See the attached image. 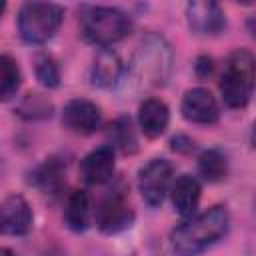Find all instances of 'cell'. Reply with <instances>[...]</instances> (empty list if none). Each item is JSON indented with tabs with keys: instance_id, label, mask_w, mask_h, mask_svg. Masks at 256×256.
I'll return each mask as SVG.
<instances>
[{
	"instance_id": "1",
	"label": "cell",
	"mask_w": 256,
	"mask_h": 256,
	"mask_svg": "<svg viewBox=\"0 0 256 256\" xmlns=\"http://www.w3.org/2000/svg\"><path fill=\"white\" fill-rule=\"evenodd\" d=\"M228 212L224 206H214L202 214H190L186 222L170 234V246L178 254H196L218 242L228 230Z\"/></svg>"
},
{
	"instance_id": "2",
	"label": "cell",
	"mask_w": 256,
	"mask_h": 256,
	"mask_svg": "<svg viewBox=\"0 0 256 256\" xmlns=\"http://www.w3.org/2000/svg\"><path fill=\"white\" fill-rule=\"evenodd\" d=\"M132 28L130 18L118 8L108 6H90L80 14V30L82 36L98 46H110L124 36H128Z\"/></svg>"
},
{
	"instance_id": "3",
	"label": "cell",
	"mask_w": 256,
	"mask_h": 256,
	"mask_svg": "<svg viewBox=\"0 0 256 256\" xmlns=\"http://www.w3.org/2000/svg\"><path fill=\"white\" fill-rule=\"evenodd\" d=\"M254 88V56L248 50H234L220 78V94L226 106L244 108Z\"/></svg>"
},
{
	"instance_id": "4",
	"label": "cell",
	"mask_w": 256,
	"mask_h": 256,
	"mask_svg": "<svg viewBox=\"0 0 256 256\" xmlns=\"http://www.w3.org/2000/svg\"><path fill=\"white\" fill-rule=\"evenodd\" d=\"M170 68L172 52L166 40L158 34L144 36L132 60V70L136 78L148 86H160L168 80Z\"/></svg>"
},
{
	"instance_id": "5",
	"label": "cell",
	"mask_w": 256,
	"mask_h": 256,
	"mask_svg": "<svg viewBox=\"0 0 256 256\" xmlns=\"http://www.w3.org/2000/svg\"><path fill=\"white\" fill-rule=\"evenodd\" d=\"M64 10L50 2H30L22 6L18 14V32L20 38L28 44L48 42L60 28Z\"/></svg>"
},
{
	"instance_id": "6",
	"label": "cell",
	"mask_w": 256,
	"mask_h": 256,
	"mask_svg": "<svg viewBox=\"0 0 256 256\" xmlns=\"http://www.w3.org/2000/svg\"><path fill=\"white\" fill-rule=\"evenodd\" d=\"M172 178V164L164 158H154L144 164L138 172V190L144 202L152 208L160 206Z\"/></svg>"
},
{
	"instance_id": "7",
	"label": "cell",
	"mask_w": 256,
	"mask_h": 256,
	"mask_svg": "<svg viewBox=\"0 0 256 256\" xmlns=\"http://www.w3.org/2000/svg\"><path fill=\"white\" fill-rule=\"evenodd\" d=\"M134 220V212L122 192H110L96 208V224L104 234L126 230Z\"/></svg>"
},
{
	"instance_id": "8",
	"label": "cell",
	"mask_w": 256,
	"mask_h": 256,
	"mask_svg": "<svg viewBox=\"0 0 256 256\" xmlns=\"http://www.w3.org/2000/svg\"><path fill=\"white\" fill-rule=\"evenodd\" d=\"M30 228H32L30 204L20 194L6 196L0 202V234H4V236H22Z\"/></svg>"
},
{
	"instance_id": "9",
	"label": "cell",
	"mask_w": 256,
	"mask_h": 256,
	"mask_svg": "<svg viewBox=\"0 0 256 256\" xmlns=\"http://www.w3.org/2000/svg\"><path fill=\"white\" fill-rule=\"evenodd\" d=\"M62 124L76 134H92L102 124V112L94 102L76 98L64 106Z\"/></svg>"
},
{
	"instance_id": "10",
	"label": "cell",
	"mask_w": 256,
	"mask_h": 256,
	"mask_svg": "<svg viewBox=\"0 0 256 256\" xmlns=\"http://www.w3.org/2000/svg\"><path fill=\"white\" fill-rule=\"evenodd\" d=\"M188 24L198 34H216L224 28V12L218 0H188Z\"/></svg>"
},
{
	"instance_id": "11",
	"label": "cell",
	"mask_w": 256,
	"mask_h": 256,
	"mask_svg": "<svg viewBox=\"0 0 256 256\" xmlns=\"http://www.w3.org/2000/svg\"><path fill=\"white\" fill-rule=\"evenodd\" d=\"M182 116L194 124H214L220 116L216 98L206 88H192L182 98Z\"/></svg>"
},
{
	"instance_id": "12",
	"label": "cell",
	"mask_w": 256,
	"mask_h": 256,
	"mask_svg": "<svg viewBox=\"0 0 256 256\" xmlns=\"http://www.w3.org/2000/svg\"><path fill=\"white\" fill-rule=\"evenodd\" d=\"M80 174L86 184H104L114 174V148L100 146L88 152L80 162Z\"/></svg>"
},
{
	"instance_id": "13",
	"label": "cell",
	"mask_w": 256,
	"mask_h": 256,
	"mask_svg": "<svg viewBox=\"0 0 256 256\" xmlns=\"http://www.w3.org/2000/svg\"><path fill=\"white\" fill-rule=\"evenodd\" d=\"M168 122H170V112L162 100L148 98L140 104L138 124L148 138H158L160 134H164V130L168 128Z\"/></svg>"
},
{
	"instance_id": "14",
	"label": "cell",
	"mask_w": 256,
	"mask_h": 256,
	"mask_svg": "<svg viewBox=\"0 0 256 256\" xmlns=\"http://www.w3.org/2000/svg\"><path fill=\"white\" fill-rule=\"evenodd\" d=\"M200 192H202L200 182L190 174H182L170 190L172 204H174L176 212L182 216L194 214L198 208V202H200Z\"/></svg>"
},
{
	"instance_id": "15",
	"label": "cell",
	"mask_w": 256,
	"mask_h": 256,
	"mask_svg": "<svg viewBox=\"0 0 256 256\" xmlns=\"http://www.w3.org/2000/svg\"><path fill=\"white\" fill-rule=\"evenodd\" d=\"M122 72H124V66H122V60L118 58V54H114L110 50H102L92 64L90 82L98 88H110L120 80Z\"/></svg>"
},
{
	"instance_id": "16",
	"label": "cell",
	"mask_w": 256,
	"mask_h": 256,
	"mask_svg": "<svg viewBox=\"0 0 256 256\" xmlns=\"http://www.w3.org/2000/svg\"><path fill=\"white\" fill-rule=\"evenodd\" d=\"M64 224L72 232H84L90 226V200L84 190H74L64 208Z\"/></svg>"
},
{
	"instance_id": "17",
	"label": "cell",
	"mask_w": 256,
	"mask_h": 256,
	"mask_svg": "<svg viewBox=\"0 0 256 256\" xmlns=\"http://www.w3.org/2000/svg\"><path fill=\"white\" fill-rule=\"evenodd\" d=\"M62 180H64V166L62 162H58L56 158H50L46 160L36 172H34V184L38 188H42L46 194H54L60 190L62 186Z\"/></svg>"
},
{
	"instance_id": "18",
	"label": "cell",
	"mask_w": 256,
	"mask_h": 256,
	"mask_svg": "<svg viewBox=\"0 0 256 256\" xmlns=\"http://www.w3.org/2000/svg\"><path fill=\"white\" fill-rule=\"evenodd\" d=\"M198 170L208 182H220L228 174V160L220 150H206L198 158Z\"/></svg>"
},
{
	"instance_id": "19",
	"label": "cell",
	"mask_w": 256,
	"mask_h": 256,
	"mask_svg": "<svg viewBox=\"0 0 256 256\" xmlns=\"http://www.w3.org/2000/svg\"><path fill=\"white\" fill-rule=\"evenodd\" d=\"M20 68L16 60L8 54L0 56V102L12 98L20 88Z\"/></svg>"
},
{
	"instance_id": "20",
	"label": "cell",
	"mask_w": 256,
	"mask_h": 256,
	"mask_svg": "<svg viewBox=\"0 0 256 256\" xmlns=\"http://www.w3.org/2000/svg\"><path fill=\"white\" fill-rule=\"evenodd\" d=\"M108 136L112 140L114 146H118L122 152H134L136 150V136H134V130H132V122L130 118H118L112 122L110 130H108Z\"/></svg>"
},
{
	"instance_id": "21",
	"label": "cell",
	"mask_w": 256,
	"mask_h": 256,
	"mask_svg": "<svg viewBox=\"0 0 256 256\" xmlns=\"http://www.w3.org/2000/svg\"><path fill=\"white\" fill-rule=\"evenodd\" d=\"M34 70H36V78L40 80L42 86L56 88L60 84V70H58V64H56V60L52 56H48V54L36 56Z\"/></svg>"
},
{
	"instance_id": "22",
	"label": "cell",
	"mask_w": 256,
	"mask_h": 256,
	"mask_svg": "<svg viewBox=\"0 0 256 256\" xmlns=\"http://www.w3.org/2000/svg\"><path fill=\"white\" fill-rule=\"evenodd\" d=\"M50 110H52L50 102H46L40 94H28L22 108H20V114L30 112L28 118H36V116H50Z\"/></svg>"
},
{
	"instance_id": "23",
	"label": "cell",
	"mask_w": 256,
	"mask_h": 256,
	"mask_svg": "<svg viewBox=\"0 0 256 256\" xmlns=\"http://www.w3.org/2000/svg\"><path fill=\"white\" fill-rule=\"evenodd\" d=\"M196 72H198L200 78L210 76V72H212V60L206 58V56H200V58L196 60Z\"/></svg>"
},
{
	"instance_id": "24",
	"label": "cell",
	"mask_w": 256,
	"mask_h": 256,
	"mask_svg": "<svg viewBox=\"0 0 256 256\" xmlns=\"http://www.w3.org/2000/svg\"><path fill=\"white\" fill-rule=\"evenodd\" d=\"M4 8H6V0H0V14L4 12Z\"/></svg>"
},
{
	"instance_id": "25",
	"label": "cell",
	"mask_w": 256,
	"mask_h": 256,
	"mask_svg": "<svg viewBox=\"0 0 256 256\" xmlns=\"http://www.w3.org/2000/svg\"><path fill=\"white\" fill-rule=\"evenodd\" d=\"M0 254H12V250H8V248H0Z\"/></svg>"
},
{
	"instance_id": "26",
	"label": "cell",
	"mask_w": 256,
	"mask_h": 256,
	"mask_svg": "<svg viewBox=\"0 0 256 256\" xmlns=\"http://www.w3.org/2000/svg\"><path fill=\"white\" fill-rule=\"evenodd\" d=\"M236 2H240V4H252L254 0H236Z\"/></svg>"
}]
</instances>
